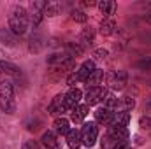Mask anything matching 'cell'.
Returning a JSON list of instances; mask_svg holds the SVG:
<instances>
[{"instance_id":"cell-1","label":"cell","mask_w":151,"mask_h":149,"mask_svg":"<svg viewBox=\"0 0 151 149\" xmlns=\"http://www.w3.org/2000/svg\"><path fill=\"white\" fill-rule=\"evenodd\" d=\"M28 23H30V14L25 7L16 5L12 7L11 14H9V30L14 35H23L28 30Z\"/></svg>"},{"instance_id":"cell-2","label":"cell","mask_w":151,"mask_h":149,"mask_svg":"<svg viewBox=\"0 0 151 149\" xmlns=\"http://www.w3.org/2000/svg\"><path fill=\"white\" fill-rule=\"evenodd\" d=\"M0 109L7 114H12L16 111V102H14V88L11 81H2L0 82Z\"/></svg>"},{"instance_id":"cell-3","label":"cell","mask_w":151,"mask_h":149,"mask_svg":"<svg viewBox=\"0 0 151 149\" xmlns=\"http://www.w3.org/2000/svg\"><path fill=\"white\" fill-rule=\"evenodd\" d=\"M97 139H99V128H97V125L95 123L83 125V130H81V140H83V144L88 146V148H91L97 142Z\"/></svg>"},{"instance_id":"cell-4","label":"cell","mask_w":151,"mask_h":149,"mask_svg":"<svg viewBox=\"0 0 151 149\" xmlns=\"http://www.w3.org/2000/svg\"><path fill=\"white\" fill-rule=\"evenodd\" d=\"M107 95V90L102 88V86H93V88H88L86 91V105H95L99 104L100 100H104V97Z\"/></svg>"},{"instance_id":"cell-5","label":"cell","mask_w":151,"mask_h":149,"mask_svg":"<svg viewBox=\"0 0 151 149\" xmlns=\"http://www.w3.org/2000/svg\"><path fill=\"white\" fill-rule=\"evenodd\" d=\"M127 82H128V74H127V70H116L113 74L109 75V86L113 88V90H123L125 86H127Z\"/></svg>"},{"instance_id":"cell-6","label":"cell","mask_w":151,"mask_h":149,"mask_svg":"<svg viewBox=\"0 0 151 149\" xmlns=\"http://www.w3.org/2000/svg\"><path fill=\"white\" fill-rule=\"evenodd\" d=\"M95 70H97L95 62H93V60H86V62L79 67V70L76 72V75H77V81H86V79L93 74Z\"/></svg>"},{"instance_id":"cell-7","label":"cell","mask_w":151,"mask_h":149,"mask_svg":"<svg viewBox=\"0 0 151 149\" xmlns=\"http://www.w3.org/2000/svg\"><path fill=\"white\" fill-rule=\"evenodd\" d=\"M65 111H69V107L65 105V95H56L53 98V102L49 104L47 112L49 114H60V112H65Z\"/></svg>"},{"instance_id":"cell-8","label":"cell","mask_w":151,"mask_h":149,"mask_svg":"<svg viewBox=\"0 0 151 149\" xmlns=\"http://www.w3.org/2000/svg\"><path fill=\"white\" fill-rule=\"evenodd\" d=\"M109 139L114 142H127L128 139L127 126H109Z\"/></svg>"},{"instance_id":"cell-9","label":"cell","mask_w":151,"mask_h":149,"mask_svg":"<svg viewBox=\"0 0 151 149\" xmlns=\"http://www.w3.org/2000/svg\"><path fill=\"white\" fill-rule=\"evenodd\" d=\"M81 98H83V93H81V90H77V88H72V90L65 95V105L69 107V111L79 105Z\"/></svg>"},{"instance_id":"cell-10","label":"cell","mask_w":151,"mask_h":149,"mask_svg":"<svg viewBox=\"0 0 151 149\" xmlns=\"http://www.w3.org/2000/svg\"><path fill=\"white\" fill-rule=\"evenodd\" d=\"M40 142H42V146L47 149H56L58 148V140H56V133L55 132H44L42 133V137H40Z\"/></svg>"},{"instance_id":"cell-11","label":"cell","mask_w":151,"mask_h":149,"mask_svg":"<svg viewBox=\"0 0 151 149\" xmlns=\"http://www.w3.org/2000/svg\"><path fill=\"white\" fill-rule=\"evenodd\" d=\"M130 123V112H116L111 119V126H127Z\"/></svg>"},{"instance_id":"cell-12","label":"cell","mask_w":151,"mask_h":149,"mask_svg":"<svg viewBox=\"0 0 151 149\" xmlns=\"http://www.w3.org/2000/svg\"><path fill=\"white\" fill-rule=\"evenodd\" d=\"M95 119H97V123L109 125L111 119H113V112L109 111V109H106V107H100V109L95 111Z\"/></svg>"},{"instance_id":"cell-13","label":"cell","mask_w":151,"mask_h":149,"mask_svg":"<svg viewBox=\"0 0 151 149\" xmlns=\"http://www.w3.org/2000/svg\"><path fill=\"white\" fill-rule=\"evenodd\" d=\"M81 144H83V140H81V132L70 130V132L67 133V146L70 149H79Z\"/></svg>"},{"instance_id":"cell-14","label":"cell","mask_w":151,"mask_h":149,"mask_svg":"<svg viewBox=\"0 0 151 149\" xmlns=\"http://www.w3.org/2000/svg\"><path fill=\"white\" fill-rule=\"evenodd\" d=\"M134 107H135V100H134L132 97H121V98L118 100V107H116V111L128 112V111H132Z\"/></svg>"},{"instance_id":"cell-15","label":"cell","mask_w":151,"mask_h":149,"mask_svg":"<svg viewBox=\"0 0 151 149\" xmlns=\"http://www.w3.org/2000/svg\"><path fill=\"white\" fill-rule=\"evenodd\" d=\"M88 111H90V105H77V107H74L72 109V114H70V117H72V121L74 123H81L84 117H86V114H88Z\"/></svg>"},{"instance_id":"cell-16","label":"cell","mask_w":151,"mask_h":149,"mask_svg":"<svg viewBox=\"0 0 151 149\" xmlns=\"http://www.w3.org/2000/svg\"><path fill=\"white\" fill-rule=\"evenodd\" d=\"M53 126H55V132H56V133L65 135V137H67V133L70 132V128H69V119H65V117H56L55 123H53Z\"/></svg>"},{"instance_id":"cell-17","label":"cell","mask_w":151,"mask_h":149,"mask_svg":"<svg viewBox=\"0 0 151 149\" xmlns=\"http://www.w3.org/2000/svg\"><path fill=\"white\" fill-rule=\"evenodd\" d=\"M99 9H100V12H102L106 18H109V16H113L114 12H116L118 5H116V2H111V0H104V2H100V4H99Z\"/></svg>"},{"instance_id":"cell-18","label":"cell","mask_w":151,"mask_h":149,"mask_svg":"<svg viewBox=\"0 0 151 149\" xmlns=\"http://www.w3.org/2000/svg\"><path fill=\"white\" fill-rule=\"evenodd\" d=\"M104 37H109V35H113L114 32H116V23H114L113 19H104L102 21V25H100V30H99Z\"/></svg>"},{"instance_id":"cell-19","label":"cell","mask_w":151,"mask_h":149,"mask_svg":"<svg viewBox=\"0 0 151 149\" xmlns=\"http://www.w3.org/2000/svg\"><path fill=\"white\" fill-rule=\"evenodd\" d=\"M14 42H16V35L9 28H0V44L14 46Z\"/></svg>"},{"instance_id":"cell-20","label":"cell","mask_w":151,"mask_h":149,"mask_svg":"<svg viewBox=\"0 0 151 149\" xmlns=\"http://www.w3.org/2000/svg\"><path fill=\"white\" fill-rule=\"evenodd\" d=\"M0 74L16 75V74H19V67L11 63V62H0Z\"/></svg>"},{"instance_id":"cell-21","label":"cell","mask_w":151,"mask_h":149,"mask_svg":"<svg viewBox=\"0 0 151 149\" xmlns=\"http://www.w3.org/2000/svg\"><path fill=\"white\" fill-rule=\"evenodd\" d=\"M95 42V32L91 30V28H84L83 32H81V46L84 47V46H91Z\"/></svg>"},{"instance_id":"cell-22","label":"cell","mask_w":151,"mask_h":149,"mask_svg":"<svg viewBox=\"0 0 151 149\" xmlns=\"http://www.w3.org/2000/svg\"><path fill=\"white\" fill-rule=\"evenodd\" d=\"M84 53V47L79 44V42H69L67 44V54H70L72 58H77Z\"/></svg>"},{"instance_id":"cell-23","label":"cell","mask_w":151,"mask_h":149,"mask_svg":"<svg viewBox=\"0 0 151 149\" xmlns=\"http://www.w3.org/2000/svg\"><path fill=\"white\" fill-rule=\"evenodd\" d=\"M102 79H104V70L97 69L93 74L86 79V82H88V86H90V88H93V86H99V84L102 82Z\"/></svg>"},{"instance_id":"cell-24","label":"cell","mask_w":151,"mask_h":149,"mask_svg":"<svg viewBox=\"0 0 151 149\" xmlns=\"http://www.w3.org/2000/svg\"><path fill=\"white\" fill-rule=\"evenodd\" d=\"M60 11H62V4H58V2H47L46 9H44V16H56V14H60Z\"/></svg>"},{"instance_id":"cell-25","label":"cell","mask_w":151,"mask_h":149,"mask_svg":"<svg viewBox=\"0 0 151 149\" xmlns=\"http://www.w3.org/2000/svg\"><path fill=\"white\" fill-rule=\"evenodd\" d=\"M104 107L106 109H109V111H114L116 107H118V98L111 95V93H107L106 97H104Z\"/></svg>"},{"instance_id":"cell-26","label":"cell","mask_w":151,"mask_h":149,"mask_svg":"<svg viewBox=\"0 0 151 149\" xmlns=\"http://www.w3.org/2000/svg\"><path fill=\"white\" fill-rule=\"evenodd\" d=\"M70 19H72V21H76V23H86L88 16H86L83 11H79V9H74V11L70 12Z\"/></svg>"},{"instance_id":"cell-27","label":"cell","mask_w":151,"mask_h":149,"mask_svg":"<svg viewBox=\"0 0 151 149\" xmlns=\"http://www.w3.org/2000/svg\"><path fill=\"white\" fill-rule=\"evenodd\" d=\"M139 126H141L142 130H151V117L150 116H142V117L139 119Z\"/></svg>"},{"instance_id":"cell-28","label":"cell","mask_w":151,"mask_h":149,"mask_svg":"<svg viewBox=\"0 0 151 149\" xmlns=\"http://www.w3.org/2000/svg\"><path fill=\"white\" fill-rule=\"evenodd\" d=\"M42 16H44V12H40V11H35V9H34V12L30 14V21H32L34 25H39V23L42 21Z\"/></svg>"},{"instance_id":"cell-29","label":"cell","mask_w":151,"mask_h":149,"mask_svg":"<svg viewBox=\"0 0 151 149\" xmlns=\"http://www.w3.org/2000/svg\"><path fill=\"white\" fill-rule=\"evenodd\" d=\"M39 128H40V119H34V121L27 123V130H30V132H37Z\"/></svg>"},{"instance_id":"cell-30","label":"cell","mask_w":151,"mask_h":149,"mask_svg":"<svg viewBox=\"0 0 151 149\" xmlns=\"http://www.w3.org/2000/svg\"><path fill=\"white\" fill-rule=\"evenodd\" d=\"M137 67L142 69V70H151V58H144V60H141V62L137 63Z\"/></svg>"},{"instance_id":"cell-31","label":"cell","mask_w":151,"mask_h":149,"mask_svg":"<svg viewBox=\"0 0 151 149\" xmlns=\"http://www.w3.org/2000/svg\"><path fill=\"white\" fill-rule=\"evenodd\" d=\"M95 56H97L99 60H106V58L109 56V51H107V49H104V47H100V49H95Z\"/></svg>"},{"instance_id":"cell-32","label":"cell","mask_w":151,"mask_h":149,"mask_svg":"<svg viewBox=\"0 0 151 149\" xmlns=\"http://www.w3.org/2000/svg\"><path fill=\"white\" fill-rule=\"evenodd\" d=\"M21 149H42V148L39 146L35 140H27V142L21 146Z\"/></svg>"},{"instance_id":"cell-33","label":"cell","mask_w":151,"mask_h":149,"mask_svg":"<svg viewBox=\"0 0 151 149\" xmlns=\"http://www.w3.org/2000/svg\"><path fill=\"white\" fill-rule=\"evenodd\" d=\"M74 82H77V75H76V72H74V74H70L69 77H67V84H69V86H72Z\"/></svg>"},{"instance_id":"cell-34","label":"cell","mask_w":151,"mask_h":149,"mask_svg":"<svg viewBox=\"0 0 151 149\" xmlns=\"http://www.w3.org/2000/svg\"><path fill=\"white\" fill-rule=\"evenodd\" d=\"M146 19H148V21H150V23H151V14H150V16H148V18H146Z\"/></svg>"},{"instance_id":"cell-35","label":"cell","mask_w":151,"mask_h":149,"mask_svg":"<svg viewBox=\"0 0 151 149\" xmlns=\"http://www.w3.org/2000/svg\"><path fill=\"white\" fill-rule=\"evenodd\" d=\"M148 105H150V107H151V100H150V104H148Z\"/></svg>"},{"instance_id":"cell-36","label":"cell","mask_w":151,"mask_h":149,"mask_svg":"<svg viewBox=\"0 0 151 149\" xmlns=\"http://www.w3.org/2000/svg\"><path fill=\"white\" fill-rule=\"evenodd\" d=\"M150 86H151V81H150Z\"/></svg>"}]
</instances>
